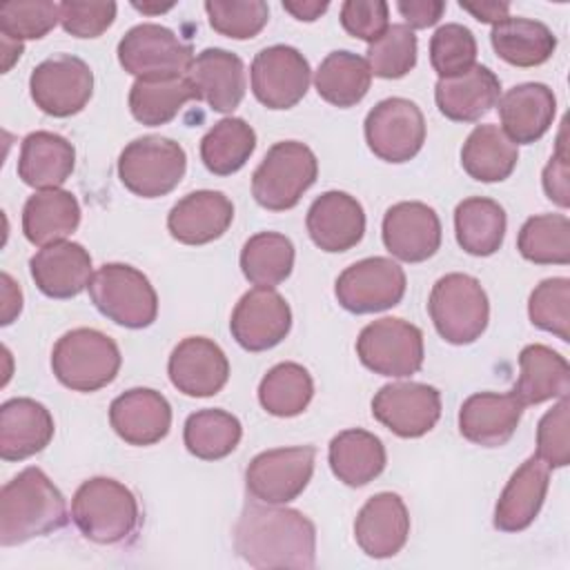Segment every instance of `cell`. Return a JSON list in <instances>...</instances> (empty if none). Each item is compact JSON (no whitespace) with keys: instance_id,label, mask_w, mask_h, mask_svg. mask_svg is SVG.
Returning a JSON list of instances; mask_svg holds the SVG:
<instances>
[{"instance_id":"1","label":"cell","mask_w":570,"mask_h":570,"mask_svg":"<svg viewBox=\"0 0 570 570\" xmlns=\"http://www.w3.org/2000/svg\"><path fill=\"white\" fill-rule=\"evenodd\" d=\"M234 546L252 568L309 570L316 561V528L298 510L247 503L234 528Z\"/></svg>"},{"instance_id":"2","label":"cell","mask_w":570,"mask_h":570,"mask_svg":"<svg viewBox=\"0 0 570 570\" xmlns=\"http://www.w3.org/2000/svg\"><path fill=\"white\" fill-rule=\"evenodd\" d=\"M67 523L62 492L40 468H24L0 494V543L18 546L60 530Z\"/></svg>"},{"instance_id":"3","label":"cell","mask_w":570,"mask_h":570,"mask_svg":"<svg viewBox=\"0 0 570 570\" xmlns=\"http://www.w3.org/2000/svg\"><path fill=\"white\" fill-rule=\"evenodd\" d=\"M71 519L85 539L102 546L127 541L140 521L134 492L109 476L80 483L71 501Z\"/></svg>"},{"instance_id":"4","label":"cell","mask_w":570,"mask_h":570,"mask_svg":"<svg viewBox=\"0 0 570 570\" xmlns=\"http://www.w3.org/2000/svg\"><path fill=\"white\" fill-rule=\"evenodd\" d=\"M122 356L114 338L107 334L78 327L62 334L51 352V370L56 379L73 392H96L109 385L118 370Z\"/></svg>"},{"instance_id":"5","label":"cell","mask_w":570,"mask_h":570,"mask_svg":"<svg viewBox=\"0 0 570 570\" xmlns=\"http://www.w3.org/2000/svg\"><path fill=\"white\" fill-rule=\"evenodd\" d=\"M318 160L314 151L298 140L272 145L252 174V194L256 203L272 212L292 209L301 196L316 183Z\"/></svg>"},{"instance_id":"6","label":"cell","mask_w":570,"mask_h":570,"mask_svg":"<svg viewBox=\"0 0 570 570\" xmlns=\"http://www.w3.org/2000/svg\"><path fill=\"white\" fill-rule=\"evenodd\" d=\"M428 309L439 336L452 345L474 343L490 318L485 289L474 276L459 272L445 274L434 283Z\"/></svg>"},{"instance_id":"7","label":"cell","mask_w":570,"mask_h":570,"mask_svg":"<svg viewBox=\"0 0 570 570\" xmlns=\"http://www.w3.org/2000/svg\"><path fill=\"white\" fill-rule=\"evenodd\" d=\"M96 309L129 330L149 327L158 314V296L149 278L125 263L102 265L89 283Z\"/></svg>"},{"instance_id":"8","label":"cell","mask_w":570,"mask_h":570,"mask_svg":"<svg viewBox=\"0 0 570 570\" xmlns=\"http://www.w3.org/2000/svg\"><path fill=\"white\" fill-rule=\"evenodd\" d=\"M185 169V149L165 136L136 138L118 158V176L122 185L142 198H158L176 189Z\"/></svg>"},{"instance_id":"9","label":"cell","mask_w":570,"mask_h":570,"mask_svg":"<svg viewBox=\"0 0 570 570\" xmlns=\"http://www.w3.org/2000/svg\"><path fill=\"white\" fill-rule=\"evenodd\" d=\"M118 62L136 78L187 76L194 62V49L171 29L156 22H142L120 38Z\"/></svg>"},{"instance_id":"10","label":"cell","mask_w":570,"mask_h":570,"mask_svg":"<svg viewBox=\"0 0 570 570\" xmlns=\"http://www.w3.org/2000/svg\"><path fill=\"white\" fill-rule=\"evenodd\" d=\"M356 354L374 374L412 376L423 365V334L403 318H379L361 330Z\"/></svg>"},{"instance_id":"11","label":"cell","mask_w":570,"mask_h":570,"mask_svg":"<svg viewBox=\"0 0 570 570\" xmlns=\"http://www.w3.org/2000/svg\"><path fill=\"white\" fill-rule=\"evenodd\" d=\"M314 459L316 450L312 445L265 450L245 470L247 492L261 503H289L307 488L314 474Z\"/></svg>"},{"instance_id":"12","label":"cell","mask_w":570,"mask_h":570,"mask_svg":"<svg viewBox=\"0 0 570 570\" xmlns=\"http://www.w3.org/2000/svg\"><path fill=\"white\" fill-rule=\"evenodd\" d=\"M29 89L40 111L67 118L85 109L94 94L91 67L71 53H58L33 67Z\"/></svg>"},{"instance_id":"13","label":"cell","mask_w":570,"mask_h":570,"mask_svg":"<svg viewBox=\"0 0 570 570\" xmlns=\"http://www.w3.org/2000/svg\"><path fill=\"white\" fill-rule=\"evenodd\" d=\"M334 294L352 314L383 312L401 303L405 294V272L385 256H372L345 267L334 285Z\"/></svg>"},{"instance_id":"14","label":"cell","mask_w":570,"mask_h":570,"mask_svg":"<svg viewBox=\"0 0 570 570\" xmlns=\"http://www.w3.org/2000/svg\"><path fill=\"white\" fill-rule=\"evenodd\" d=\"M365 140L385 163L412 160L425 142V118L407 98H385L365 116Z\"/></svg>"},{"instance_id":"15","label":"cell","mask_w":570,"mask_h":570,"mask_svg":"<svg viewBox=\"0 0 570 570\" xmlns=\"http://www.w3.org/2000/svg\"><path fill=\"white\" fill-rule=\"evenodd\" d=\"M252 91L267 109H289L307 94L312 69L307 58L289 45L261 49L252 60Z\"/></svg>"},{"instance_id":"16","label":"cell","mask_w":570,"mask_h":570,"mask_svg":"<svg viewBox=\"0 0 570 570\" xmlns=\"http://www.w3.org/2000/svg\"><path fill=\"white\" fill-rule=\"evenodd\" d=\"M374 419L403 439L430 432L441 416V394L425 383H390L372 399Z\"/></svg>"},{"instance_id":"17","label":"cell","mask_w":570,"mask_h":570,"mask_svg":"<svg viewBox=\"0 0 570 570\" xmlns=\"http://www.w3.org/2000/svg\"><path fill=\"white\" fill-rule=\"evenodd\" d=\"M292 327V309L274 287H254L240 296L232 312L229 330L236 343L249 352L278 345Z\"/></svg>"},{"instance_id":"18","label":"cell","mask_w":570,"mask_h":570,"mask_svg":"<svg viewBox=\"0 0 570 570\" xmlns=\"http://www.w3.org/2000/svg\"><path fill=\"white\" fill-rule=\"evenodd\" d=\"M383 245L399 261H428L441 247V220L436 212L419 200L392 205L383 216Z\"/></svg>"},{"instance_id":"19","label":"cell","mask_w":570,"mask_h":570,"mask_svg":"<svg viewBox=\"0 0 570 570\" xmlns=\"http://www.w3.org/2000/svg\"><path fill=\"white\" fill-rule=\"evenodd\" d=\"M171 385L187 396H214L229 379V361L225 352L205 336L183 338L167 363Z\"/></svg>"},{"instance_id":"20","label":"cell","mask_w":570,"mask_h":570,"mask_svg":"<svg viewBox=\"0 0 570 570\" xmlns=\"http://www.w3.org/2000/svg\"><path fill=\"white\" fill-rule=\"evenodd\" d=\"M109 423L125 443L154 445L171 428V405L151 387H131L111 401Z\"/></svg>"},{"instance_id":"21","label":"cell","mask_w":570,"mask_h":570,"mask_svg":"<svg viewBox=\"0 0 570 570\" xmlns=\"http://www.w3.org/2000/svg\"><path fill=\"white\" fill-rule=\"evenodd\" d=\"M307 234L323 252H347L365 234V212L361 203L345 191H325L307 209Z\"/></svg>"},{"instance_id":"22","label":"cell","mask_w":570,"mask_h":570,"mask_svg":"<svg viewBox=\"0 0 570 570\" xmlns=\"http://www.w3.org/2000/svg\"><path fill=\"white\" fill-rule=\"evenodd\" d=\"M410 534V514L403 499L394 492H379L365 501L354 521L358 548L374 559L401 552Z\"/></svg>"},{"instance_id":"23","label":"cell","mask_w":570,"mask_h":570,"mask_svg":"<svg viewBox=\"0 0 570 570\" xmlns=\"http://www.w3.org/2000/svg\"><path fill=\"white\" fill-rule=\"evenodd\" d=\"M523 407L514 392H476L459 410V430L470 443L483 448L505 445L521 421Z\"/></svg>"},{"instance_id":"24","label":"cell","mask_w":570,"mask_h":570,"mask_svg":"<svg viewBox=\"0 0 570 570\" xmlns=\"http://www.w3.org/2000/svg\"><path fill=\"white\" fill-rule=\"evenodd\" d=\"M36 287L49 298L78 296L91 283V256L80 243L58 240L38 249L29 261Z\"/></svg>"},{"instance_id":"25","label":"cell","mask_w":570,"mask_h":570,"mask_svg":"<svg viewBox=\"0 0 570 570\" xmlns=\"http://www.w3.org/2000/svg\"><path fill=\"white\" fill-rule=\"evenodd\" d=\"M187 78L194 85L196 100H205L218 114L234 111L245 96V65L227 49H203L194 58Z\"/></svg>"},{"instance_id":"26","label":"cell","mask_w":570,"mask_h":570,"mask_svg":"<svg viewBox=\"0 0 570 570\" xmlns=\"http://www.w3.org/2000/svg\"><path fill=\"white\" fill-rule=\"evenodd\" d=\"M234 220V205L223 191L198 189L183 196L167 216L169 234L185 245H205L220 238Z\"/></svg>"},{"instance_id":"27","label":"cell","mask_w":570,"mask_h":570,"mask_svg":"<svg viewBox=\"0 0 570 570\" xmlns=\"http://www.w3.org/2000/svg\"><path fill=\"white\" fill-rule=\"evenodd\" d=\"M51 412L27 396L9 399L0 407V456L22 461L42 452L53 439Z\"/></svg>"},{"instance_id":"28","label":"cell","mask_w":570,"mask_h":570,"mask_svg":"<svg viewBox=\"0 0 570 570\" xmlns=\"http://www.w3.org/2000/svg\"><path fill=\"white\" fill-rule=\"evenodd\" d=\"M557 98L543 82H523L508 89L499 98V118L503 134L514 145H530L539 140L552 125Z\"/></svg>"},{"instance_id":"29","label":"cell","mask_w":570,"mask_h":570,"mask_svg":"<svg viewBox=\"0 0 570 570\" xmlns=\"http://www.w3.org/2000/svg\"><path fill=\"white\" fill-rule=\"evenodd\" d=\"M499 96L501 82L485 65H474L452 78H439L434 87L439 111L454 122H476L499 102Z\"/></svg>"},{"instance_id":"30","label":"cell","mask_w":570,"mask_h":570,"mask_svg":"<svg viewBox=\"0 0 570 570\" xmlns=\"http://www.w3.org/2000/svg\"><path fill=\"white\" fill-rule=\"evenodd\" d=\"M550 483V468L539 459L530 456L523 461L510 481L505 483L497 508L494 528L501 532H521L539 514Z\"/></svg>"},{"instance_id":"31","label":"cell","mask_w":570,"mask_h":570,"mask_svg":"<svg viewBox=\"0 0 570 570\" xmlns=\"http://www.w3.org/2000/svg\"><path fill=\"white\" fill-rule=\"evenodd\" d=\"M76 165L73 145L53 131H33L22 140L18 176L36 189H60Z\"/></svg>"},{"instance_id":"32","label":"cell","mask_w":570,"mask_h":570,"mask_svg":"<svg viewBox=\"0 0 570 570\" xmlns=\"http://www.w3.org/2000/svg\"><path fill=\"white\" fill-rule=\"evenodd\" d=\"M80 225V205L71 191L42 189L22 207V232L29 243L45 247L65 240Z\"/></svg>"},{"instance_id":"33","label":"cell","mask_w":570,"mask_h":570,"mask_svg":"<svg viewBox=\"0 0 570 570\" xmlns=\"http://www.w3.org/2000/svg\"><path fill=\"white\" fill-rule=\"evenodd\" d=\"M519 370L521 372L512 392L523 401V405L568 396L570 365L552 347L541 343L525 345L519 354Z\"/></svg>"},{"instance_id":"34","label":"cell","mask_w":570,"mask_h":570,"mask_svg":"<svg viewBox=\"0 0 570 570\" xmlns=\"http://www.w3.org/2000/svg\"><path fill=\"white\" fill-rule=\"evenodd\" d=\"M330 468L338 481L352 488L367 485L385 468V445L367 430H343L330 441Z\"/></svg>"},{"instance_id":"35","label":"cell","mask_w":570,"mask_h":570,"mask_svg":"<svg viewBox=\"0 0 570 570\" xmlns=\"http://www.w3.org/2000/svg\"><path fill=\"white\" fill-rule=\"evenodd\" d=\"M490 42L497 56L514 67L543 65L557 49V38L548 24L512 16L492 27Z\"/></svg>"},{"instance_id":"36","label":"cell","mask_w":570,"mask_h":570,"mask_svg":"<svg viewBox=\"0 0 570 570\" xmlns=\"http://www.w3.org/2000/svg\"><path fill=\"white\" fill-rule=\"evenodd\" d=\"M519 160L517 145L497 125H476L461 147L465 174L481 183L505 180Z\"/></svg>"},{"instance_id":"37","label":"cell","mask_w":570,"mask_h":570,"mask_svg":"<svg viewBox=\"0 0 570 570\" xmlns=\"http://www.w3.org/2000/svg\"><path fill=\"white\" fill-rule=\"evenodd\" d=\"M505 225V212L492 198L472 196L454 209L456 243L472 256H492L503 245Z\"/></svg>"},{"instance_id":"38","label":"cell","mask_w":570,"mask_h":570,"mask_svg":"<svg viewBox=\"0 0 570 570\" xmlns=\"http://www.w3.org/2000/svg\"><path fill=\"white\" fill-rule=\"evenodd\" d=\"M372 71L365 58L352 51H332L318 65L314 76V87L318 96L341 109L361 102L370 89Z\"/></svg>"},{"instance_id":"39","label":"cell","mask_w":570,"mask_h":570,"mask_svg":"<svg viewBox=\"0 0 570 570\" xmlns=\"http://www.w3.org/2000/svg\"><path fill=\"white\" fill-rule=\"evenodd\" d=\"M194 98L196 91L187 76L136 78L129 91V109L138 122L158 127L174 120L183 105Z\"/></svg>"},{"instance_id":"40","label":"cell","mask_w":570,"mask_h":570,"mask_svg":"<svg viewBox=\"0 0 570 570\" xmlns=\"http://www.w3.org/2000/svg\"><path fill=\"white\" fill-rule=\"evenodd\" d=\"M243 436L240 421L218 407L198 410L187 416L183 439L189 454L203 461H218L236 450Z\"/></svg>"},{"instance_id":"41","label":"cell","mask_w":570,"mask_h":570,"mask_svg":"<svg viewBox=\"0 0 570 570\" xmlns=\"http://www.w3.org/2000/svg\"><path fill=\"white\" fill-rule=\"evenodd\" d=\"M256 149V131L243 118L218 120L200 140L203 165L216 176L238 171Z\"/></svg>"},{"instance_id":"42","label":"cell","mask_w":570,"mask_h":570,"mask_svg":"<svg viewBox=\"0 0 570 570\" xmlns=\"http://www.w3.org/2000/svg\"><path fill=\"white\" fill-rule=\"evenodd\" d=\"M294 267V245L285 234L258 232L240 249V269L256 287L283 283Z\"/></svg>"},{"instance_id":"43","label":"cell","mask_w":570,"mask_h":570,"mask_svg":"<svg viewBox=\"0 0 570 570\" xmlns=\"http://www.w3.org/2000/svg\"><path fill=\"white\" fill-rule=\"evenodd\" d=\"M519 254L537 265L570 263V220L563 214H539L528 218L517 236Z\"/></svg>"},{"instance_id":"44","label":"cell","mask_w":570,"mask_h":570,"mask_svg":"<svg viewBox=\"0 0 570 570\" xmlns=\"http://www.w3.org/2000/svg\"><path fill=\"white\" fill-rule=\"evenodd\" d=\"M314 396V381L309 372L292 361L274 365L258 385L261 405L274 416L301 414Z\"/></svg>"},{"instance_id":"45","label":"cell","mask_w":570,"mask_h":570,"mask_svg":"<svg viewBox=\"0 0 570 570\" xmlns=\"http://www.w3.org/2000/svg\"><path fill=\"white\" fill-rule=\"evenodd\" d=\"M370 71L379 78H403L416 65V36L407 24H390L381 38L367 47Z\"/></svg>"},{"instance_id":"46","label":"cell","mask_w":570,"mask_h":570,"mask_svg":"<svg viewBox=\"0 0 570 570\" xmlns=\"http://www.w3.org/2000/svg\"><path fill=\"white\" fill-rule=\"evenodd\" d=\"M528 314L534 327L570 341V281L561 276L541 281L530 294Z\"/></svg>"},{"instance_id":"47","label":"cell","mask_w":570,"mask_h":570,"mask_svg":"<svg viewBox=\"0 0 570 570\" xmlns=\"http://www.w3.org/2000/svg\"><path fill=\"white\" fill-rule=\"evenodd\" d=\"M205 11L212 29L234 40L258 36L269 20V7L263 0H207Z\"/></svg>"},{"instance_id":"48","label":"cell","mask_w":570,"mask_h":570,"mask_svg":"<svg viewBox=\"0 0 570 570\" xmlns=\"http://www.w3.org/2000/svg\"><path fill=\"white\" fill-rule=\"evenodd\" d=\"M58 20L60 4L49 0H13L0 7V31L16 42L47 36Z\"/></svg>"},{"instance_id":"49","label":"cell","mask_w":570,"mask_h":570,"mask_svg":"<svg viewBox=\"0 0 570 570\" xmlns=\"http://www.w3.org/2000/svg\"><path fill=\"white\" fill-rule=\"evenodd\" d=\"M476 40L474 33L459 24L448 22L434 31L430 38V62L439 78H452L468 69H472L476 62Z\"/></svg>"},{"instance_id":"50","label":"cell","mask_w":570,"mask_h":570,"mask_svg":"<svg viewBox=\"0 0 570 570\" xmlns=\"http://www.w3.org/2000/svg\"><path fill=\"white\" fill-rule=\"evenodd\" d=\"M568 396L548 410L537 428V456L548 468H563L570 461V445H568Z\"/></svg>"},{"instance_id":"51","label":"cell","mask_w":570,"mask_h":570,"mask_svg":"<svg viewBox=\"0 0 570 570\" xmlns=\"http://www.w3.org/2000/svg\"><path fill=\"white\" fill-rule=\"evenodd\" d=\"M116 2H60V24L76 38H98L116 18Z\"/></svg>"},{"instance_id":"52","label":"cell","mask_w":570,"mask_h":570,"mask_svg":"<svg viewBox=\"0 0 570 570\" xmlns=\"http://www.w3.org/2000/svg\"><path fill=\"white\" fill-rule=\"evenodd\" d=\"M390 7L383 0H347L341 4L343 29L361 40L374 42L385 33Z\"/></svg>"},{"instance_id":"53","label":"cell","mask_w":570,"mask_h":570,"mask_svg":"<svg viewBox=\"0 0 570 570\" xmlns=\"http://www.w3.org/2000/svg\"><path fill=\"white\" fill-rule=\"evenodd\" d=\"M566 129H561L557 138V151L550 158V163L543 169V189L550 200H554L559 207L570 205V183H568V154H566V142H563Z\"/></svg>"},{"instance_id":"54","label":"cell","mask_w":570,"mask_h":570,"mask_svg":"<svg viewBox=\"0 0 570 570\" xmlns=\"http://www.w3.org/2000/svg\"><path fill=\"white\" fill-rule=\"evenodd\" d=\"M399 13L405 18L410 29H428L439 22L445 11V2L441 0H399Z\"/></svg>"},{"instance_id":"55","label":"cell","mask_w":570,"mask_h":570,"mask_svg":"<svg viewBox=\"0 0 570 570\" xmlns=\"http://www.w3.org/2000/svg\"><path fill=\"white\" fill-rule=\"evenodd\" d=\"M459 7L468 13H472L479 22H501L508 18L510 4L508 2H494V0H481V2H459Z\"/></svg>"},{"instance_id":"56","label":"cell","mask_w":570,"mask_h":570,"mask_svg":"<svg viewBox=\"0 0 570 570\" xmlns=\"http://www.w3.org/2000/svg\"><path fill=\"white\" fill-rule=\"evenodd\" d=\"M22 309V294L13 278L4 272L2 274V325H9Z\"/></svg>"},{"instance_id":"57","label":"cell","mask_w":570,"mask_h":570,"mask_svg":"<svg viewBox=\"0 0 570 570\" xmlns=\"http://www.w3.org/2000/svg\"><path fill=\"white\" fill-rule=\"evenodd\" d=\"M327 7H330L327 0H283V9L289 11L296 20H305V22L321 18V13H325Z\"/></svg>"},{"instance_id":"58","label":"cell","mask_w":570,"mask_h":570,"mask_svg":"<svg viewBox=\"0 0 570 570\" xmlns=\"http://www.w3.org/2000/svg\"><path fill=\"white\" fill-rule=\"evenodd\" d=\"M134 7L138 9V11H142V13H163V11H167V9H171L174 7V2H167V4H140V2H134Z\"/></svg>"}]
</instances>
